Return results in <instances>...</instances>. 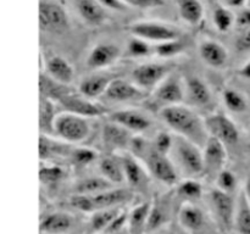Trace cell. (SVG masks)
<instances>
[{"label": "cell", "mask_w": 250, "mask_h": 234, "mask_svg": "<svg viewBox=\"0 0 250 234\" xmlns=\"http://www.w3.org/2000/svg\"><path fill=\"white\" fill-rule=\"evenodd\" d=\"M164 123L176 134L204 148L209 139L205 118H203L189 105L180 104L164 106L159 111Z\"/></svg>", "instance_id": "6da1fadb"}, {"label": "cell", "mask_w": 250, "mask_h": 234, "mask_svg": "<svg viewBox=\"0 0 250 234\" xmlns=\"http://www.w3.org/2000/svg\"><path fill=\"white\" fill-rule=\"evenodd\" d=\"M133 199V192L127 188L114 187L95 195L73 194L70 199L71 206L78 211L93 214L98 210L120 207V205Z\"/></svg>", "instance_id": "7a4b0ae2"}, {"label": "cell", "mask_w": 250, "mask_h": 234, "mask_svg": "<svg viewBox=\"0 0 250 234\" xmlns=\"http://www.w3.org/2000/svg\"><path fill=\"white\" fill-rule=\"evenodd\" d=\"M171 154H173L172 161L177 170L185 173L187 178H197L204 175V155L199 145L175 134Z\"/></svg>", "instance_id": "3957f363"}, {"label": "cell", "mask_w": 250, "mask_h": 234, "mask_svg": "<svg viewBox=\"0 0 250 234\" xmlns=\"http://www.w3.org/2000/svg\"><path fill=\"white\" fill-rule=\"evenodd\" d=\"M56 138L70 145L81 144L89 136L90 124L88 118L80 115L63 111L58 114L54 123V132Z\"/></svg>", "instance_id": "277c9868"}, {"label": "cell", "mask_w": 250, "mask_h": 234, "mask_svg": "<svg viewBox=\"0 0 250 234\" xmlns=\"http://www.w3.org/2000/svg\"><path fill=\"white\" fill-rule=\"evenodd\" d=\"M210 209L216 218L217 223L224 232H229L234 227V212H236V199L231 193L222 192L214 188L208 195Z\"/></svg>", "instance_id": "5b68a950"}, {"label": "cell", "mask_w": 250, "mask_h": 234, "mask_svg": "<svg viewBox=\"0 0 250 234\" xmlns=\"http://www.w3.org/2000/svg\"><path fill=\"white\" fill-rule=\"evenodd\" d=\"M129 33L149 43H164L180 38V31L176 27L158 21H139L128 26Z\"/></svg>", "instance_id": "8992f818"}, {"label": "cell", "mask_w": 250, "mask_h": 234, "mask_svg": "<svg viewBox=\"0 0 250 234\" xmlns=\"http://www.w3.org/2000/svg\"><path fill=\"white\" fill-rule=\"evenodd\" d=\"M209 136L217 139L225 145H233L238 143L239 129L231 117L227 116L224 112H214L205 117Z\"/></svg>", "instance_id": "52a82bcc"}, {"label": "cell", "mask_w": 250, "mask_h": 234, "mask_svg": "<svg viewBox=\"0 0 250 234\" xmlns=\"http://www.w3.org/2000/svg\"><path fill=\"white\" fill-rule=\"evenodd\" d=\"M171 75V66L163 62H144L132 71V79L146 92L155 90L156 87Z\"/></svg>", "instance_id": "ba28073f"}, {"label": "cell", "mask_w": 250, "mask_h": 234, "mask_svg": "<svg viewBox=\"0 0 250 234\" xmlns=\"http://www.w3.org/2000/svg\"><path fill=\"white\" fill-rule=\"evenodd\" d=\"M39 28L43 32H62L68 27L65 9L51 0L39 1Z\"/></svg>", "instance_id": "9c48e42d"}, {"label": "cell", "mask_w": 250, "mask_h": 234, "mask_svg": "<svg viewBox=\"0 0 250 234\" xmlns=\"http://www.w3.org/2000/svg\"><path fill=\"white\" fill-rule=\"evenodd\" d=\"M154 98L163 106L183 104L186 100V79L180 75H170L154 90Z\"/></svg>", "instance_id": "30bf717a"}, {"label": "cell", "mask_w": 250, "mask_h": 234, "mask_svg": "<svg viewBox=\"0 0 250 234\" xmlns=\"http://www.w3.org/2000/svg\"><path fill=\"white\" fill-rule=\"evenodd\" d=\"M63 107V110L71 114L80 115V116L90 118V117L102 116L106 112L105 107L103 105L98 104L94 100L88 99L81 93H75L71 90L66 95H63L58 101Z\"/></svg>", "instance_id": "8fae6325"}, {"label": "cell", "mask_w": 250, "mask_h": 234, "mask_svg": "<svg viewBox=\"0 0 250 234\" xmlns=\"http://www.w3.org/2000/svg\"><path fill=\"white\" fill-rule=\"evenodd\" d=\"M109 121L120 124L134 136H141L149 131L153 124L150 117L146 112L136 109L116 110L109 115Z\"/></svg>", "instance_id": "7c38bea8"}, {"label": "cell", "mask_w": 250, "mask_h": 234, "mask_svg": "<svg viewBox=\"0 0 250 234\" xmlns=\"http://www.w3.org/2000/svg\"><path fill=\"white\" fill-rule=\"evenodd\" d=\"M104 97L112 102H134L146 99L148 92L142 89L134 82L115 77L107 87Z\"/></svg>", "instance_id": "4fadbf2b"}, {"label": "cell", "mask_w": 250, "mask_h": 234, "mask_svg": "<svg viewBox=\"0 0 250 234\" xmlns=\"http://www.w3.org/2000/svg\"><path fill=\"white\" fill-rule=\"evenodd\" d=\"M204 155V176L215 179L222 170L227 161L226 145L217 139L209 136L207 144L203 148Z\"/></svg>", "instance_id": "5bb4252c"}, {"label": "cell", "mask_w": 250, "mask_h": 234, "mask_svg": "<svg viewBox=\"0 0 250 234\" xmlns=\"http://www.w3.org/2000/svg\"><path fill=\"white\" fill-rule=\"evenodd\" d=\"M122 50L114 43H98L88 54L85 65L92 71H100L110 67L120 60Z\"/></svg>", "instance_id": "9a60e30c"}, {"label": "cell", "mask_w": 250, "mask_h": 234, "mask_svg": "<svg viewBox=\"0 0 250 234\" xmlns=\"http://www.w3.org/2000/svg\"><path fill=\"white\" fill-rule=\"evenodd\" d=\"M133 136L134 134H132L131 132L115 122L109 121L103 126V144L111 154L125 153V151L129 150Z\"/></svg>", "instance_id": "2e32d148"}, {"label": "cell", "mask_w": 250, "mask_h": 234, "mask_svg": "<svg viewBox=\"0 0 250 234\" xmlns=\"http://www.w3.org/2000/svg\"><path fill=\"white\" fill-rule=\"evenodd\" d=\"M121 160L124 163L125 178L128 185L133 189H146L149 178L151 177L146 165L132 153H121Z\"/></svg>", "instance_id": "e0dca14e"}, {"label": "cell", "mask_w": 250, "mask_h": 234, "mask_svg": "<svg viewBox=\"0 0 250 234\" xmlns=\"http://www.w3.org/2000/svg\"><path fill=\"white\" fill-rule=\"evenodd\" d=\"M186 79V100L189 102V106L205 109L209 107L214 101L211 88L203 78L198 76H190Z\"/></svg>", "instance_id": "ac0fdd59"}, {"label": "cell", "mask_w": 250, "mask_h": 234, "mask_svg": "<svg viewBox=\"0 0 250 234\" xmlns=\"http://www.w3.org/2000/svg\"><path fill=\"white\" fill-rule=\"evenodd\" d=\"M42 72L48 75L51 79L63 85L72 84L75 80V68L72 63L63 56L54 55L44 62L42 60Z\"/></svg>", "instance_id": "d6986e66"}, {"label": "cell", "mask_w": 250, "mask_h": 234, "mask_svg": "<svg viewBox=\"0 0 250 234\" xmlns=\"http://www.w3.org/2000/svg\"><path fill=\"white\" fill-rule=\"evenodd\" d=\"M199 55L208 66L216 70L225 68L229 63V50L220 41L212 39L200 41Z\"/></svg>", "instance_id": "ffe728a7"}, {"label": "cell", "mask_w": 250, "mask_h": 234, "mask_svg": "<svg viewBox=\"0 0 250 234\" xmlns=\"http://www.w3.org/2000/svg\"><path fill=\"white\" fill-rule=\"evenodd\" d=\"M73 227V217L67 212L55 211L43 217L39 231L43 234H66Z\"/></svg>", "instance_id": "44dd1931"}, {"label": "cell", "mask_w": 250, "mask_h": 234, "mask_svg": "<svg viewBox=\"0 0 250 234\" xmlns=\"http://www.w3.org/2000/svg\"><path fill=\"white\" fill-rule=\"evenodd\" d=\"M98 167H99L100 176L112 183L114 185L122 184L126 182L125 178V170L124 163H122L121 156H115L112 154L104 156L98 162Z\"/></svg>", "instance_id": "7402d4cb"}, {"label": "cell", "mask_w": 250, "mask_h": 234, "mask_svg": "<svg viewBox=\"0 0 250 234\" xmlns=\"http://www.w3.org/2000/svg\"><path fill=\"white\" fill-rule=\"evenodd\" d=\"M115 77L105 75H92L83 78L78 85V92L88 99L95 100L105 94L107 87Z\"/></svg>", "instance_id": "603a6c76"}, {"label": "cell", "mask_w": 250, "mask_h": 234, "mask_svg": "<svg viewBox=\"0 0 250 234\" xmlns=\"http://www.w3.org/2000/svg\"><path fill=\"white\" fill-rule=\"evenodd\" d=\"M178 222L187 231H199L204 224V212L194 202H183L178 210Z\"/></svg>", "instance_id": "cb8c5ba5"}, {"label": "cell", "mask_w": 250, "mask_h": 234, "mask_svg": "<svg viewBox=\"0 0 250 234\" xmlns=\"http://www.w3.org/2000/svg\"><path fill=\"white\" fill-rule=\"evenodd\" d=\"M76 7L85 23L100 26L106 21V11L97 0H76Z\"/></svg>", "instance_id": "d4e9b609"}, {"label": "cell", "mask_w": 250, "mask_h": 234, "mask_svg": "<svg viewBox=\"0 0 250 234\" xmlns=\"http://www.w3.org/2000/svg\"><path fill=\"white\" fill-rule=\"evenodd\" d=\"M39 158L42 162L44 161H49L58 156L66 155V154H71L70 144L63 143V141H56L48 134H42L39 136Z\"/></svg>", "instance_id": "484cf974"}, {"label": "cell", "mask_w": 250, "mask_h": 234, "mask_svg": "<svg viewBox=\"0 0 250 234\" xmlns=\"http://www.w3.org/2000/svg\"><path fill=\"white\" fill-rule=\"evenodd\" d=\"M56 116V102L48 98L41 97L39 100V129L42 134H53Z\"/></svg>", "instance_id": "4316f807"}, {"label": "cell", "mask_w": 250, "mask_h": 234, "mask_svg": "<svg viewBox=\"0 0 250 234\" xmlns=\"http://www.w3.org/2000/svg\"><path fill=\"white\" fill-rule=\"evenodd\" d=\"M150 207V202H142L128 212V224H127L128 234H143L146 232Z\"/></svg>", "instance_id": "83f0119b"}, {"label": "cell", "mask_w": 250, "mask_h": 234, "mask_svg": "<svg viewBox=\"0 0 250 234\" xmlns=\"http://www.w3.org/2000/svg\"><path fill=\"white\" fill-rule=\"evenodd\" d=\"M234 228L239 234H250V202L243 190L239 192L236 199Z\"/></svg>", "instance_id": "f1b7e54d"}, {"label": "cell", "mask_w": 250, "mask_h": 234, "mask_svg": "<svg viewBox=\"0 0 250 234\" xmlns=\"http://www.w3.org/2000/svg\"><path fill=\"white\" fill-rule=\"evenodd\" d=\"M116 187L109 180L105 179L103 176H97V177H88L78 180L75 185V194L81 195H95L99 193L109 190L111 188Z\"/></svg>", "instance_id": "f546056e"}, {"label": "cell", "mask_w": 250, "mask_h": 234, "mask_svg": "<svg viewBox=\"0 0 250 234\" xmlns=\"http://www.w3.org/2000/svg\"><path fill=\"white\" fill-rule=\"evenodd\" d=\"M178 12L185 22L190 26H197L204 17V6L200 0H177Z\"/></svg>", "instance_id": "4dcf8cb0"}, {"label": "cell", "mask_w": 250, "mask_h": 234, "mask_svg": "<svg viewBox=\"0 0 250 234\" xmlns=\"http://www.w3.org/2000/svg\"><path fill=\"white\" fill-rule=\"evenodd\" d=\"M177 195L185 202H195L204 195V187L197 178H186L177 183Z\"/></svg>", "instance_id": "1f68e13d"}, {"label": "cell", "mask_w": 250, "mask_h": 234, "mask_svg": "<svg viewBox=\"0 0 250 234\" xmlns=\"http://www.w3.org/2000/svg\"><path fill=\"white\" fill-rule=\"evenodd\" d=\"M225 107L232 114H243L248 110V99L246 95L234 88H226L221 94Z\"/></svg>", "instance_id": "d6a6232c"}, {"label": "cell", "mask_w": 250, "mask_h": 234, "mask_svg": "<svg viewBox=\"0 0 250 234\" xmlns=\"http://www.w3.org/2000/svg\"><path fill=\"white\" fill-rule=\"evenodd\" d=\"M120 207H112V209L98 210V211L90 214V228L97 233H104L105 229L110 226L115 217L120 214Z\"/></svg>", "instance_id": "836d02e7"}, {"label": "cell", "mask_w": 250, "mask_h": 234, "mask_svg": "<svg viewBox=\"0 0 250 234\" xmlns=\"http://www.w3.org/2000/svg\"><path fill=\"white\" fill-rule=\"evenodd\" d=\"M212 21H214L217 31L221 32V33H226L236 23V16L229 10V7H226L225 5H220L214 10Z\"/></svg>", "instance_id": "e575fe53"}, {"label": "cell", "mask_w": 250, "mask_h": 234, "mask_svg": "<svg viewBox=\"0 0 250 234\" xmlns=\"http://www.w3.org/2000/svg\"><path fill=\"white\" fill-rule=\"evenodd\" d=\"M167 221V210L161 204H151L150 212H149L148 221H146V233H151L156 229L161 228Z\"/></svg>", "instance_id": "d590c367"}, {"label": "cell", "mask_w": 250, "mask_h": 234, "mask_svg": "<svg viewBox=\"0 0 250 234\" xmlns=\"http://www.w3.org/2000/svg\"><path fill=\"white\" fill-rule=\"evenodd\" d=\"M65 176V171L62 167L53 163L42 162L39 168V179L43 184H55L59 183Z\"/></svg>", "instance_id": "8d00e7d4"}, {"label": "cell", "mask_w": 250, "mask_h": 234, "mask_svg": "<svg viewBox=\"0 0 250 234\" xmlns=\"http://www.w3.org/2000/svg\"><path fill=\"white\" fill-rule=\"evenodd\" d=\"M185 49L186 44L178 38L156 44L154 46V54H156L159 58H173V56L180 55Z\"/></svg>", "instance_id": "74e56055"}, {"label": "cell", "mask_w": 250, "mask_h": 234, "mask_svg": "<svg viewBox=\"0 0 250 234\" xmlns=\"http://www.w3.org/2000/svg\"><path fill=\"white\" fill-rule=\"evenodd\" d=\"M154 53V48L150 43L144 39L132 37L127 45V54L131 58H146V56L151 55Z\"/></svg>", "instance_id": "f35d334b"}, {"label": "cell", "mask_w": 250, "mask_h": 234, "mask_svg": "<svg viewBox=\"0 0 250 234\" xmlns=\"http://www.w3.org/2000/svg\"><path fill=\"white\" fill-rule=\"evenodd\" d=\"M173 138H175V136L170 134L168 132H159L154 140L151 141L154 150L158 151L159 154H163V155L171 154L173 148Z\"/></svg>", "instance_id": "ab89813d"}, {"label": "cell", "mask_w": 250, "mask_h": 234, "mask_svg": "<svg viewBox=\"0 0 250 234\" xmlns=\"http://www.w3.org/2000/svg\"><path fill=\"white\" fill-rule=\"evenodd\" d=\"M215 182H216V188L217 189L222 190V192H226V193H231L236 189L237 187V180L236 175L232 172L231 170H222L221 172L217 175V177L215 178Z\"/></svg>", "instance_id": "60d3db41"}, {"label": "cell", "mask_w": 250, "mask_h": 234, "mask_svg": "<svg viewBox=\"0 0 250 234\" xmlns=\"http://www.w3.org/2000/svg\"><path fill=\"white\" fill-rule=\"evenodd\" d=\"M71 157L76 165L80 166H87L92 163L98 158V153L90 148H84V146H80V148H75L71 151Z\"/></svg>", "instance_id": "b9f144b4"}, {"label": "cell", "mask_w": 250, "mask_h": 234, "mask_svg": "<svg viewBox=\"0 0 250 234\" xmlns=\"http://www.w3.org/2000/svg\"><path fill=\"white\" fill-rule=\"evenodd\" d=\"M127 224H128V212L121 210L103 234H121L122 229L127 228Z\"/></svg>", "instance_id": "7bdbcfd3"}, {"label": "cell", "mask_w": 250, "mask_h": 234, "mask_svg": "<svg viewBox=\"0 0 250 234\" xmlns=\"http://www.w3.org/2000/svg\"><path fill=\"white\" fill-rule=\"evenodd\" d=\"M128 6L138 7V9H155L165 4L164 0H122Z\"/></svg>", "instance_id": "ee69618b"}, {"label": "cell", "mask_w": 250, "mask_h": 234, "mask_svg": "<svg viewBox=\"0 0 250 234\" xmlns=\"http://www.w3.org/2000/svg\"><path fill=\"white\" fill-rule=\"evenodd\" d=\"M236 49L238 51H248L250 50V27L247 29H243L239 37L236 40Z\"/></svg>", "instance_id": "f6af8a7d"}, {"label": "cell", "mask_w": 250, "mask_h": 234, "mask_svg": "<svg viewBox=\"0 0 250 234\" xmlns=\"http://www.w3.org/2000/svg\"><path fill=\"white\" fill-rule=\"evenodd\" d=\"M237 27L242 29H247L250 27V7H243L236 16Z\"/></svg>", "instance_id": "bcb514c9"}, {"label": "cell", "mask_w": 250, "mask_h": 234, "mask_svg": "<svg viewBox=\"0 0 250 234\" xmlns=\"http://www.w3.org/2000/svg\"><path fill=\"white\" fill-rule=\"evenodd\" d=\"M102 6L106 9L115 10V11H126L128 9V5L125 4L122 0H97Z\"/></svg>", "instance_id": "7dc6e473"}, {"label": "cell", "mask_w": 250, "mask_h": 234, "mask_svg": "<svg viewBox=\"0 0 250 234\" xmlns=\"http://www.w3.org/2000/svg\"><path fill=\"white\" fill-rule=\"evenodd\" d=\"M249 0H222L226 7H243L244 5H248Z\"/></svg>", "instance_id": "c3c4849f"}, {"label": "cell", "mask_w": 250, "mask_h": 234, "mask_svg": "<svg viewBox=\"0 0 250 234\" xmlns=\"http://www.w3.org/2000/svg\"><path fill=\"white\" fill-rule=\"evenodd\" d=\"M238 73L242 78L250 80V60L247 61L244 65H242V67L238 70Z\"/></svg>", "instance_id": "681fc988"}, {"label": "cell", "mask_w": 250, "mask_h": 234, "mask_svg": "<svg viewBox=\"0 0 250 234\" xmlns=\"http://www.w3.org/2000/svg\"><path fill=\"white\" fill-rule=\"evenodd\" d=\"M243 192H244V194H246L247 199H248L250 202V176L247 178L246 184H244V188H243Z\"/></svg>", "instance_id": "f907efd6"}, {"label": "cell", "mask_w": 250, "mask_h": 234, "mask_svg": "<svg viewBox=\"0 0 250 234\" xmlns=\"http://www.w3.org/2000/svg\"><path fill=\"white\" fill-rule=\"evenodd\" d=\"M248 7H250V0L248 1Z\"/></svg>", "instance_id": "816d5d0a"}, {"label": "cell", "mask_w": 250, "mask_h": 234, "mask_svg": "<svg viewBox=\"0 0 250 234\" xmlns=\"http://www.w3.org/2000/svg\"><path fill=\"white\" fill-rule=\"evenodd\" d=\"M249 131H250V129H249Z\"/></svg>", "instance_id": "f5cc1de1"}]
</instances>
